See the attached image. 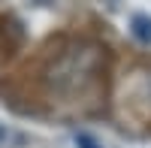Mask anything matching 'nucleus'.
I'll return each instance as SVG.
<instances>
[{
    "mask_svg": "<svg viewBox=\"0 0 151 148\" xmlns=\"http://www.w3.org/2000/svg\"><path fill=\"white\" fill-rule=\"evenodd\" d=\"M36 3H40V6H45V3H52V0H36Z\"/></svg>",
    "mask_w": 151,
    "mask_h": 148,
    "instance_id": "obj_3",
    "label": "nucleus"
},
{
    "mask_svg": "<svg viewBox=\"0 0 151 148\" xmlns=\"http://www.w3.org/2000/svg\"><path fill=\"white\" fill-rule=\"evenodd\" d=\"M100 67H103V52L97 45H88V42L70 45L58 57L48 60L45 85L58 94H76L100 76Z\"/></svg>",
    "mask_w": 151,
    "mask_h": 148,
    "instance_id": "obj_1",
    "label": "nucleus"
},
{
    "mask_svg": "<svg viewBox=\"0 0 151 148\" xmlns=\"http://www.w3.org/2000/svg\"><path fill=\"white\" fill-rule=\"evenodd\" d=\"M133 24H136V27H133L136 36H139V40H145V42H151V21H148V18H136Z\"/></svg>",
    "mask_w": 151,
    "mask_h": 148,
    "instance_id": "obj_2",
    "label": "nucleus"
}]
</instances>
